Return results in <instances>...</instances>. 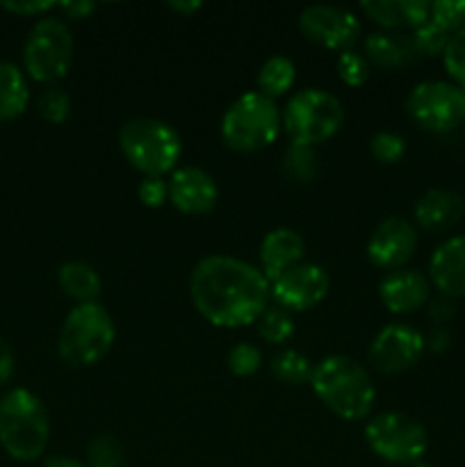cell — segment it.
<instances>
[{"mask_svg":"<svg viewBox=\"0 0 465 467\" xmlns=\"http://www.w3.org/2000/svg\"><path fill=\"white\" fill-rule=\"evenodd\" d=\"M283 176L296 185H308L317 178V153L313 146L290 144L283 153Z\"/></svg>","mask_w":465,"mask_h":467,"instance_id":"26","label":"cell"},{"mask_svg":"<svg viewBox=\"0 0 465 467\" xmlns=\"http://www.w3.org/2000/svg\"><path fill=\"white\" fill-rule=\"evenodd\" d=\"M418 249V231L408 219L388 217L367 240V260L383 272H397L413 258Z\"/></svg>","mask_w":465,"mask_h":467,"instance_id":"14","label":"cell"},{"mask_svg":"<svg viewBox=\"0 0 465 467\" xmlns=\"http://www.w3.org/2000/svg\"><path fill=\"white\" fill-rule=\"evenodd\" d=\"M123 456V442L112 433H98L87 442L85 450V463L89 467H121Z\"/></svg>","mask_w":465,"mask_h":467,"instance_id":"28","label":"cell"},{"mask_svg":"<svg viewBox=\"0 0 465 467\" xmlns=\"http://www.w3.org/2000/svg\"><path fill=\"white\" fill-rule=\"evenodd\" d=\"M73 35L68 23L59 16H44L32 26L23 46V68L41 85H55L73 64Z\"/></svg>","mask_w":465,"mask_h":467,"instance_id":"8","label":"cell"},{"mask_svg":"<svg viewBox=\"0 0 465 467\" xmlns=\"http://www.w3.org/2000/svg\"><path fill=\"white\" fill-rule=\"evenodd\" d=\"M137 199L146 208H162L169 203V182L160 176H144L137 187Z\"/></svg>","mask_w":465,"mask_h":467,"instance_id":"36","label":"cell"},{"mask_svg":"<svg viewBox=\"0 0 465 467\" xmlns=\"http://www.w3.org/2000/svg\"><path fill=\"white\" fill-rule=\"evenodd\" d=\"M465 214V199L463 194L447 187H433L427 190L418 199L413 208L415 223L424 231H447L456 226Z\"/></svg>","mask_w":465,"mask_h":467,"instance_id":"20","label":"cell"},{"mask_svg":"<svg viewBox=\"0 0 465 467\" xmlns=\"http://www.w3.org/2000/svg\"><path fill=\"white\" fill-rule=\"evenodd\" d=\"M429 21L436 23L447 35H456L465 27V0H433Z\"/></svg>","mask_w":465,"mask_h":467,"instance_id":"32","label":"cell"},{"mask_svg":"<svg viewBox=\"0 0 465 467\" xmlns=\"http://www.w3.org/2000/svg\"><path fill=\"white\" fill-rule=\"evenodd\" d=\"M360 12L388 32L418 30L431 16L429 0H365Z\"/></svg>","mask_w":465,"mask_h":467,"instance_id":"19","label":"cell"},{"mask_svg":"<svg viewBox=\"0 0 465 467\" xmlns=\"http://www.w3.org/2000/svg\"><path fill=\"white\" fill-rule=\"evenodd\" d=\"M36 112L48 123L62 126L71 117V96L67 94V89L57 85L46 87L39 94V99H36Z\"/></svg>","mask_w":465,"mask_h":467,"instance_id":"29","label":"cell"},{"mask_svg":"<svg viewBox=\"0 0 465 467\" xmlns=\"http://www.w3.org/2000/svg\"><path fill=\"white\" fill-rule=\"evenodd\" d=\"M14 368H16V358H14L12 347L0 336V386H5L14 377Z\"/></svg>","mask_w":465,"mask_h":467,"instance_id":"39","label":"cell"},{"mask_svg":"<svg viewBox=\"0 0 465 467\" xmlns=\"http://www.w3.org/2000/svg\"><path fill=\"white\" fill-rule=\"evenodd\" d=\"M410 467H433V465H429V463H424V461H419V463H415V465H410Z\"/></svg>","mask_w":465,"mask_h":467,"instance_id":"43","label":"cell"},{"mask_svg":"<svg viewBox=\"0 0 465 467\" xmlns=\"http://www.w3.org/2000/svg\"><path fill=\"white\" fill-rule=\"evenodd\" d=\"M57 283L68 299L78 304H96L103 292L100 274L85 260H68L57 269Z\"/></svg>","mask_w":465,"mask_h":467,"instance_id":"22","label":"cell"},{"mask_svg":"<svg viewBox=\"0 0 465 467\" xmlns=\"http://www.w3.org/2000/svg\"><path fill=\"white\" fill-rule=\"evenodd\" d=\"M0 7L5 9V12H12L16 14V16H39L44 18L46 12H53L55 7H57V3H50V0H46V3H41V0H14V3H0Z\"/></svg>","mask_w":465,"mask_h":467,"instance_id":"37","label":"cell"},{"mask_svg":"<svg viewBox=\"0 0 465 467\" xmlns=\"http://www.w3.org/2000/svg\"><path fill=\"white\" fill-rule=\"evenodd\" d=\"M363 55L372 67L381 71H395L413 64L419 57L410 41V32H374L363 41Z\"/></svg>","mask_w":465,"mask_h":467,"instance_id":"21","label":"cell"},{"mask_svg":"<svg viewBox=\"0 0 465 467\" xmlns=\"http://www.w3.org/2000/svg\"><path fill=\"white\" fill-rule=\"evenodd\" d=\"M336 71H337V78H340L346 87H363L365 82L369 80L372 64L367 62L363 50L349 48L345 50V53H337Z\"/></svg>","mask_w":465,"mask_h":467,"instance_id":"30","label":"cell"},{"mask_svg":"<svg viewBox=\"0 0 465 467\" xmlns=\"http://www.w3.org/2000/svg\"><path fill=\"white\" fill-rule=\"evenodd\" d=\"M427 340L408 324H388L369 345V363L381 374H401L419 363Z\"/></svg>","mask_w":465,"mask_h":467,"instance_id":"13","label":"cell"},{"mask_svg":"<svg viewBox=\"0 0 465 467\" xmlns=\"http://www.w3.org/2000/svg\"><path fill=\"white\" fill-rule=\"evenodd\" d=\"M328 290H331V281H328L326 269L315 263H305V260L269 283L274 306L287 310L290 315L313 310L326 299Z\"/></svg>","mask_w":465,"mask_h":467,"instance_id":"12","label":"cell"},{"mask_svg":"<svg viewBox=\"0 0 465 467\" xmlns=\"http://www.w3.org/2000/svg\"><path fill=\"white\" fill-rule=\"evenodd\" d=\"M50 441V418L44 401L26 388L0 397V447L21 463L41 459Z\"/></svg>","mask_w":465,"mask_h":467,"instance_id":"3","label":"cell"},{"mask_svg":"<svg viewBox=\"0 0 465 467\" xmlns=\"http://www.w3.org/2000/svg\"><path fill=\"white\" fill-rule=\"evenodd\" d=\"M117 340V327L103 304H78L64 319L57 337V354L71 368L100 363Z\"/></svg>","mask_w":465,"mask_h":467,"instance_id":"5","label":"cell"},{"mask_svg":"<svg viewBox=\"0 0 465 467\" xmlns=\"http://www.w3.org/2000/svg\"><path fill=\"white\" fill-rule=\"evenodd\" d=\"M255 331H258L260 340L267 345H285L294 336V319L287 310L278 308V306H267V310L255 322Z\"/></svg>","mask_w":465,"mask_h":467,"instance_id":"27","label":"cell"},{"mask_svg":"<svg viewBox=\"0 0 465 467\" xmlns=\"http://www.w3.org/2000/svg\"><path fill=\"white\" fill-rule=\"evenodd\" d=\"M294 80H296L294 62H292L290 57H285V55H274V57L264 59V64L260 67L258 78H255V85H258L260 94L276 100L292 89Z\"/></svg>","mask_w":465,"mask_h":467,"instance_id":"24","label":"cell"},{"mask_svg":"<svg viewBox=\"0 0 465 467\" xmlns=\"http://www.w3.org/2000/svg\"><path fill=\"white\" fill-rule=\"evenodd\" d=\"M429 281L447 299L465 296V233L436 246L429 260Z\"/></svg>","mask_w":465,"mask_h":467,"instance_id":"17","label":"cell"},{"mask_svg":"<svg viewBox=\"0 0 465 467\" xmlns=\"http://www.w3.org/2000/svg\"><path fill=\"white\" fill-rule=\"evenodd\" d=\"M442 64H445V71L450 73L451 82L465 91V27L450 36L445 53H442Z\"/></svg>","mask_w":465,"mask_h":467,"instance_id":"35","label":"cell"},{"mask_svg":"<svg viewBox=\"0 0 465 467\" xmlns=\"http://www.w3.org/2000/svg\"><path fill=\"white\" fill-rule=\"evenodd\" d=\"M30 103L26 73L14 62H0V121L18 119Z\"/></svg>","mask_w":465,"mask_h":467,"instance_id":"23","label":"cell"},{"mask_svg":"<svg viewBox=\"0 0 465 467\" xmlns=\"http://www.w3.org/2000/svg\"><path fill=\"white\" fill-rule=\"evenodd\" d=\"M431 296V281L418 269L388 272L378 283V299L390 313L408 315L422 308Z\"/></svg>","mask_w":465,"mask_h":467,"instance_id":"16","label":"cell"},{"mask_svg":"<svg viewBox=\"0 0 465 467\" xmlns=\"http://www.w3.org/2000/svg\"><path fill=\"white\" fill-rule=\"evenodd\" d=\"M269 369H272V377L283 386H304V383H310L313 363L308 360V356L299 354V351L283 349L274 356Z\"/></svg>","mask_w":465,"mask_h":467,"instance_id":"25","label":"cell"},{"mask_svg":"<svg viewBox=\"0 0 465 467\" xmlns=\"http://www.w3.org/2000/svg\"><path fill=\"white\" fill-rule=\"evenodd\" d=\"M305 251H308V246H305L304 235L299 231L287 226L274 228L260 242V272L264 274L269 283L276 281L287 269L304 263Z\"/></svg>","mask_w":465,"mask_h":467,"instance_id":"18","label":"cell"},{"mask_svg":"<svg viewBox=\"0 0 465 467\" xmlns=\"http://www.w3.org/2000/svg\"><path fill=\"white\" fill-rule=\"evenodd\" d=\"M299 30L304 39L345 53L358 44L363 27L360 18L349 9L337 5H310L299 14Z\"/></svg>","mask_w":465,"mask_h":467,"instance_id":"11","label":"cell"},{"mask_svg":"<svg viewBox=\"0 0 465 467\" xmlns=\"http://www.w3.org/2000/svg\"><path fill=\"white\" fill-rule=\"evenodd\" d=\"M365 442L378 459L392 465H415L429 450V433L422 424L406 413L386 410L365 424Z\"/></svg>","mask_w":465,"mask_h":467,"instance_id":"9","label":"cell"},{"mask_svg":"<svg viewBox=\"0 0 465 467\" xmlns=\"http://www.w3.org/2000/svg\"><path fill=\"white\" fill-rule=\"evenodd\" d=\"M406 112L427 132H450L465 123V91L454 82L424 80L408 91Z\"/></svg>","mask_w":465,"mask_h":467,"instance_id":"10","label":"cell"},{"mask_svg":"<svg viewBox=\"0 0 465 467\" xmlns=\"http://www.w3.org/2000/svg\"><path fill=\"white\" fill-rule=\"evenodd\" d=\"M263 368V351L251 342H237L231 351H228V369L235 374L237 379L255 377Z\"/></svg>","mask_w":465,"mask_h":467,"instance_id":"31","label":"cell"},{"mask_svg":"<svg viewBox=\"0 0 465 467\" xmlns=\"http://www.w3.org/2000/svg\"><path fill=\"white\" fill-rule=\"evenodd\" d=\"M447 345H450V337H447V333H442V331L433 333V337H431V349L442 351V349H447Z\"/></svg>","mask_w":465,"mask_h":467,"instance_id":"42","label":"cell"},{"mask_svg":"<svg viewBox=\"0 0 465 467\" xmlns=\"http://www.w3.org/2000/svg\"><path fill=\"white\" fill-rule=\"evenodd\" d=\"M57 9L64 14L62 18L82 21V18H89L96 12V5L89 3V0H68V3H57Z\"/></svg>","mask_w":465,"mask_h":467,"instance_id":"38","label":"cell"},{"mask_svg":"<svg viewBox=\"0 0 465 467\" xmlns=\"http://www.w3.org/2000/svg\"><path fill=\"white\" fill-rule=\"evenodd\" d=\"M171 12L181 14V16H191V14H196L201 9V3H196V0H191V3H182V0H178V3H169L167 5Z\"/></svg>","mask_w":465,"mask_h":467,"instance_id":"41","label":"cell"},{"mask_svg":"<svg viewBox=\"0 0 465 467\" xmlns=\"http://www.w3.org/2000/svg\"><path fill=\"white\" fill-rule=\"evenodd\" d=\"M369 153L378 164H397L406 155V141L397 132L378 130L369 140Z\"/></svg>","mask_w":465,"mask_h":467,"instance_id":"33","label":"cell"},{"mask_svg":"<svg viewBox=\"0 0 465 467\" xmlns=\"http://www.w3.org/2000/svg\"><path fill=\"white\" fill-rule=\"evenodd\" d=\"M310 388L315 397L346 422H360L372 418L377 386L367 369L349 356L333 354L313 365Z\"/></svg>","mask_w":465,"mask_h":467,"instance_id":"2","label":"cell"},{"mask_svg":"<svg viewBox=\"0 0 465 467\" xmlns=\"http://www.w3.org/2000/svg\"><path fill=\"white\" fill-rule=\"evenodd\" d=\"M283 130V109L276 100L255 91L237 96L222 117L223 144L235 153H258L272 146Z\"/></svg>","mask_w":465,"mask_h":467,"instance_id":"4","label":"cell"},{"mask_svg":"<svg viewBox=\"0 0 465 467\" xmlns=\"http://www.w3.org/2000/svg\"><path fill=\"white\" fill-rule=\"evenodd\" d=\"M196 313L217 328H242L258 322L267 310L269 281L260 267L235 255H205L190 276Z\"/></svg>","mask_w":465,"mask_h":467,"instance_id":"1","label":"cell"},{"mask_svg":"<svg viewBox=\"0 0 465 467\" xmlns=\"http://www.w3.org/2000/svg\"><path fill=\"white\" fill-rule=\"evenodd\" d=\"M44 467H89L85 461L71 459V456H48L44 461Z\"/></svg>","mask_w":465,"mask_h":467,"instance_id":"40","label":"cell"},{"mask_svg":"<svg viewBox=\"0 0 465 467\" xmlns=\"http://www.w3.org/2000/svg\"><path fill=\"white\" fill-rule=\"evenodd\" d=\"M410 41H413L419 57H436V55L445 53L450 35H447L445 30H440L436 23L427 21L424 26H419L418 30L410 32Z\"/></svg>","mask_w":465,"mask_h":467,"instance_id":"34","label":"cell"},{"mask_svg":"<svg viewBox=\"0 0 465 467\" xmlns=\"http://www.w3.org/2000/svg\"><path fill=\"white\" fill-rule=\"evenodd\" d=\"M345 123V108L340 99L328 91L308 87L287 99L283 108V130L290 144L317 146L331 140Z\"/></svg>","mask_w":465,"mask_h":467,"instance_id":"7","label":"cell"},{"mask_svg":"<svg viewBox=\"0 0 465 467\" xmlns=\"http://www.w3.org/2000/svg\"><path fill=\"white\" fill-rule=\"evenodd\" d=\"M169 203L182 214L201 217L217 208V181L201 167H178L169 178Z\"/></svg>","mask_w":465,"mask_h":467,"instance_id":"15","label":"cell"},{"mask_svg":"<svg viewBox=\"0 0 465 467\" xmlns=\"http://www.w3.org/2000/svg\"><path fill=\"white\" fill-rule=\"evenodd\" d=\"M119 149L123 158L144 176H160L176 171L182 153L181 135L167 121L150 117H135L119 130Z\"/></svg>","mask_w":465,"mask_h":467,"instance_id":"6","label":"cell"}]
</instances>
